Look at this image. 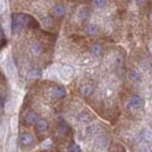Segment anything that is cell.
<instances>
[{
	"label": "cell",
	"mask_w": 152,
	"mask_h": 152,
	"mask_svg": "<svg viewBox=\"0 0 152 152\" xmlns=\"http://www.w3.org/2000/svg\"><path fill=\"white\" fill-rule=\"evenodd\" d=\"M125 107L130 111H136V110H142L144 108V99L137 95H133L128 98Z\"/></svg>",
	"instance_id": "cell-1"
},
{
	"label": "cell",
	"mask_w": 152,
	"mask_h": 152,
	"mask_svg": "<svg viewBox=\"0 0 152 152\" xmlns=\"http://www.w3.org/2000/svg\"><path fill=\"white\" fill-rule=\"evenodd\" d=\"M90 14H91L90 8L87 7V6H83V7L78 8V11H77V13H76V18H77L78 21L84 22V21H87V20L90 18Z\"/></svg>",
	"instance_id": "cell-2"
},
{
	"label": "cell",
	"mask_w": 152,
	"mask_h": 152,
	"mask_svg": "<svg viewBox=\"0 0 152 152\" xmlns=\"http://www.w3.org/2000/svg\"><path fill=\"white\" fill-rule=\"evenodd\" d=\"M84 32L87 35H90V37H95V35H98L101 33V28L99 26H97L96 23H88L84 28Z\"/></svg>",
	"instance_id": "cell-3"
},
{
	"label": "cell",
	"mask_w": 152,
	"mask_h": 152,
	"mask_svg": "<svg viewBox=\"0 0 152 152\" xmlns=\"http://www.w3.org/2000/svg\"><path fill=\"white\" fill-rule=\"evenodd\" d=\"M52 13H53V15L56 17V18H63L64 14H66V7H64L62 4H57V5H55V6L53 7Z\"/></svg>",
	"instance_id": "cell-4"
},
{
	"label": "cell",
	"mask_w": 152,
	"mask_h": 152,
	"mask_svg": "<svg viewBox=\"0 0 152 152\" xmlns=\"http://www.w3.org/2000/svg\"><path fill=\"white\" fill-rule=\"evenodd\" d=\"M42 23H43V26H45L46 28H48V29H52V28H54V26H55L54 19H53V17H50V15L45 17V18L42 19Z\"/></svg>",
	"instance_id": "cell-5"
},
{
	"label": "cell",
	"mask_w": 152,
	"mask_h": 152,
	"mask_svg": "<svg viewBox=\"0 0 152 152\" xmlns=\"http://www.w3.org/2000/svg\"><path fill=\"white\" fill-rule=\"evenodd\" d=\"M46 144V146L45 148H42V149H39L37 151H33V152H57L53 146H52V143L50 142H47V143H45Z\"/></svg>",
	"instance_id": "cell-6"
},
{
	"label": "cell",
	"mask_w": 152,
	"mask_h": 152,
	"mask_svg": "<svg viewBox=\"0 0 152 152\" xmlns=\"http://www.w3.org/2000/svg\"><path fill=\"white\" fill-rule=\"evenodd\" d=\"M93 2L97 8H104L107 6V0H93Z\"/></svg>",
	"instance_id": "cell-7"
},
{
	"label": "cell",
	"mask_w": 152,
	"mask_h": 152,
	"mask_svg": "<svg viewBox=\"0 0 152 152\" xmlns=\"http://www.w3.org/2000/svg\"><path fill=\"white\" fill-rule=\"evenodd\" d=\"M134 2H136L138 6H143V5L146 2V0H134Z\"/></svg>",
	"instance_id": "cell-8"
},
{
	"label": "cell",
	"mask_w": 152,
	"mask_h": 152,
	"mask_svg": "<svg viewBox=\"0 0 152 152\" xmlns=\"http://www.w3.org/2000/svg\"><path fill=\"white\" fill-rule=\"evenodd\" d=\"M5 10V4H4V0H0V12H4Z\"/></svg>",
	"instance_id": "cell-9"
},
{
	"label": "cell",
	"mask_w": 152,
	"mask_h": 152,
	"mask_svg": "<svg viewBox=\"0 0 152 152\" xmlns=\"http://www.w3.org/2000/svg\"><path fill=\"white\" fill-rule=\"evenodd\" d=\"M151 21H152V14H151Z\"/></svg>",
	"instance_id": "cell-10"
},
{
	"label": "cell",
	"mask_w": 152,
	"mask_h": 152,
	"mask_svg": "<svg viewBox=\"0 0 152 152\" xmlns=\"http://www.w3.org/2000/svg\"><path fill=\"white\" fill-rule=\"evenodd\" d=\"M151 102H152V98H151Z\"/></svg>",
	"instance_id": "cell-11"
}]
</instances>
